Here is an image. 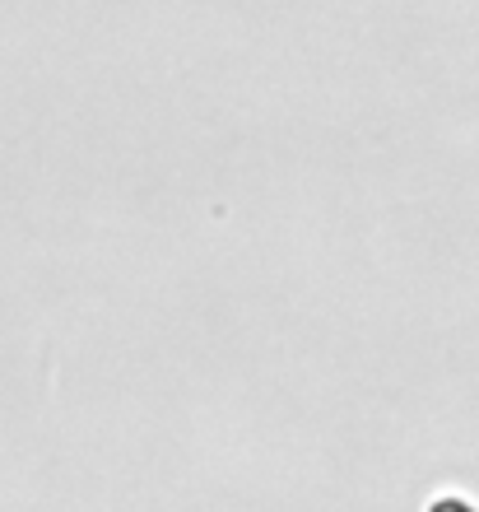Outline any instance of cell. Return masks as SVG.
I'll return each mask as SVG.
<instances>
[{
    "instance_id": "cell-1",
    "label": "cell",
    "mask_w": 479,
    "mask_h": 512,
    "mask_svg": "<svg viewBox=\"0 0 479 512\" xmlns=\"http://www.w3.org/2000/svg\"><path fill=\"white\" fill-rule=\"evenodd\" d=\"M428 512H475V508H470L466 499H438V503H433V508H428Z\"/></svg>"
}]
</instances>
